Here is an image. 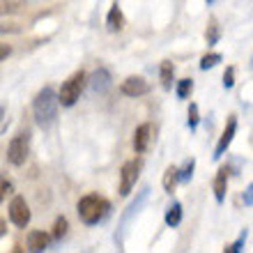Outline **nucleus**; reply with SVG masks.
I'll use <instances>...</instances> for the list:
<instances>
[{
    "instance_id": "12",
    "label": "nucleus",
    "mask_w": 253,
    "mask_h": 253,
    "mask_svg": "<svg viewBox=\"0 0 253 253\" xmlns=\"http://www.w3.org/2000/svg\"><path fill=\"white\" fill-rule=\"evenodd\" d=\"M228 175H230V166H221L216 177L212 182V191H214V198L216 203H223L226 200V191H228Z\"/></svg>"
},
{
    "instance_id": "13",
    "label": "nucleus",
    "mask_w": 253,
    "mask_h": 253,
    "mask_svg": "<svg viewBox=\"0 0 253 253\" xmlns=\"http://www.w3.org/2000/svg\"><path fill=\"white\" fill-rule=\"evenodd\" d=\"M106 28L111 30V33H120L122 28H125V14H122V7L118 5V2H113L111 9H108Z\"/></svg>"
},
{
    "instance_id": "25",
    "label": "nucleus",
    "mask_w": 253,
    "mask_h": 253,
    "mask_svg": "<svg viewBox=\"0 0 253 253\" xmlns=\"http://www.w3.org/2000/svg\"><path fill=\"white\" fill-rule=\"evenodd\" d=\"M244 244H247V230H242V235L237 237V242H235V244H230V247H226L223 251H226V253H240L242 249H244Z\"/></svg>"
},
{
    "instance_id": "1",
    "label": "nucleus",
    "mask_w": 253,
    "mask_h": 253,
    "mask_svg": "<svg viewBox=\"0 0 253 253\" xmlns=\"http://www.w3.org/2000/svg\"><path fill=\"white\" fill-rule=\"evenodd\" d=\"M58 106H60V92H55L51 85L42 87L33 101L35 122L42 129H48L55 122V118H58Z\"/></svg>"
},
{
    "instance_id": "5",
    "label": "nucleus",
    "mask_w": 253,
    "mask_h": 253,
    "mask_svg": "<svg viewBox=\"0 0 253 253\" xmlns=\"http://www.w3.org/2000/svg\"><path fill=\"white\" fill-rule=\"evenodd\" d=\"M140 170H143V161L140 159L125 161V166H122V170H120V187H118L122 198H126V196L131 193V189L136 187V182H138V177H140Z\"/></svg>"
},
{
    "instance_id": "29",
    "label": "nucleus",
    "mask_w": 253,
    "mask_h": 253,
    "mask_svg": "<svg viewBox=\"0 0 253 253\" xmlns=\"http://www.w3.org/2000/svg\"><path fill=\"white\" fill-rule=\"evenodd\" d=\"M12 53V46H7V44H2V51H0V58L2 60H7V55Z\"/></svg>"
},
{
    "instance_id": "17",
    "label": "nucleus",
    "mask_w": 253,
    "mask_h": 253,
    "mask_svg": "<svg viewBox=\"0 0 253 253\" xmlns=\"http://www.w3.org/2000/svg\"><path fill=\"white\" fill-rule=\"evenodd\" d=\"M219 37H221L219 21H216V16H210V21H207V30H205V42L210 44V46H214V44L219 42Z\"/></svg>"
},
{
    "instance_id": "28",
    "label": "nucleus",
    "mask_w": 253,
    "mask_h": 253,
    "mask_svg": "<svg viewBox=\"0 0 253 253\" xmlns=\"http://www.w3.org/2000/svg\"><path fill=\"white\" fill-rule=\"evenodd\" d=\"M2 193H0V196H2V198H5V196H9V193H14V184L9 180H2Z\"/></svg>"
},
{
    "instance_id": "30",
    "label": "nucleus",
    "mask_w": 253,
    "mask_h": 253,
    "mask_svg": "<svg viewBox=\"0 0 253 253\" xmlns=\"http://www.w3.org/2000/svg\"><path fill=\"white\" fill-rule=\"evenodd\" d=\"M7 30H9V33H14V30H19V28H16V26H12V23H9V26H7V23H5V26H2V33H7Z\"/></svg>"
},
{
    "instance_id": "19",
    "label": "nucleus",
    "mask_w": 253,
    "mask_h": 253,
    "mask_svg": "<svg viewBox=\"0 0 253 253\" xmlns=\"http://www.w3.org/2000/svg\"><path fill=\"white\" fill-rule=\"evenodd\" d=\"M191 90H193V79H182V81H177V85H175L177 99H189Z\"/></svg>"
},
{
    "instance_id": "3",
    "label": "nucleus",
    "mask_w": 253,
    "mask_h": 253,
    "mask_svg": "<svg viewBox=\"0 0 253 253\" xmlns=\"http://www.w3.org/2000/svg\"><path fill=\"white\" fill-rule=\"evenodd\" d=\"M85 83H87V74L83 72V69L74 72L72 76L62 83V87H60V106L72 108L74 104L81 99V92H83Z\"/></svg>"
},
{
    "instance_id": "11",
    "label": "nucleus",
    "mask_w": 253,
    "mask_h": 253,
    "mask_svg": "<svg viewBox=\"0 0 253 253\" xmlns=\"http://www.w3.org/2000/svg\"><path fill=\"white\" fill-rule=\"evenodd\" d=\"M152 136H154L152 122H143L140 126H136V131H133V150H136V154L147 152V147L152 143Z\"/></svg>"
},
{
    "instance_id": "20",
    "label": "nucleus",
    "mask_w": 253,
    "mask_h": 253,
    "mask_svg": "<svg viewBox=\"0 0 253 253\" xmlns=\"http://www.w3.org/2000/svg\"><path fill=\"white\" fill-rule=\"evenodd\" d=\"M221 60H223V55H221V53H205L203 58H200V69H203V72H207V69H212V67L219 65Z\"/></svg>"
},
{
    "instance_id": "31",
    "label": "nucleus",
    "mask_w": 253,
    "mask_h": 253,
    "mask_svg": "<svg viewBox=\"0 0 253 253\" xmlns=\"http://www.w3.org/2000/svg\"><path fill=\"white\" fill-rule=\"evenodd\" d=\"M7 228H5V219H0V237H5Z\"/></svg>"
},
{
    "instance_id": "15",
    "label": "nucleus",
    "mask_w": 253,
    "mask_h": 253,
    "mask_svg": "<svg viewBox=\"0 0 253 253\" xmlns=\"http://www.w3.org/2000/svg\"><path fill=\"white\" fill-rule=\"evenodd\" d=\"M180 182H182L180 168H177V166H168L166 173H164V177H161V187H164V191H166V193H173L175 187H177Z\"/></svg>"
},
{
    "instance_id": "14",
    "label": "nucleus",
    "mask_w": 253,
    "mask_h": 253,
    "mask_svg": "<svg viewBox=\"0 0 253 253\" xmlns=\"http://www.w3.org/2000/svg\"><path fill=\"white\" fill-rule=\"evenodd\" d=\"M51 244V235H46L44 230H33L28 235V249L30 251H46Z\"/></svg>"
},
{
    "instance_id": "6",
    "label": "nucleus",
    "mask_w": 253,
    "mask_h": 253,
    "mask_svg": "<svg viewBox=\"0 0 253 253\" xmlns=\"http://www.w3.org/2000/svg\"><path fill=\"white\" fill-rule=\"evenodd\" d=\"M7 210H9V221H12L16 228H26L28 223H30V216H33V214H30V207H28L23 196H14Z\"/></svg>"
},
{
    "instance_id": "27",
    "label": "nucleus",
    "mask_w": 253,
    "mask_h": 253,
    "mask_svg": "<svg viewBox=\"0 0 253 253\" xmlns=\"http://www.w3.org/2000/svg\"><path fill=\"white\" fill-rule=\"evenodd\" d=\"M244 205H249V207L253 205V182L247 187V191H244Z\"/></svg>"
},
{
    "instance_id": "22",
    "label": "nucleus",
    "mask_w": 253,
    "mask_h": 253,
    "mask_svg": "<svg viewBox=\"0 0 253 253\" xmlns=\"http://www.w3.org/2000/svg\"><path fill=\"white\" fill-rule=\"evenodd\" d=\"M67 230H69V223H67L65 216H58L53 223V240H62L67 235Z\"/></svg>"
},
{
    "instance_id": "7",
    "label": "nucleus",
    "mask_w": 253,
    "mask_h": 253,
    "mask_svg": "<svg viewBox=\"0 0 253 253\" xmlns=\"http://www.w3.org/2000/svg\"><path fill=\"white\" fill-rule=\"evenodd\" d=\"M147 193H150V187H145V189H140V193H138V198L133 200L131 205L126 207V212L122 214V221H120V228H118V233H115V244H118V249H122V233H125V228H126V223L131 221V216L133 214H138V210L143 207V203L147 200Z\"/></svg>"
},
{
    "instance_id": "24",
    "label": "nucleus",
    "mask_w": 253,
    "mask_h": 253,
    "mask_svg": "<svg viewBox=\"0 0 253 253\" xmlns=\"http://www.w3.org/2000/svg\"><path fill=\"white\" fill-rule=\"evenodd\" d=\"M193 168H196V159H187L184 161V166L180 168V177L182 182H189L193 177Z\"/></svg>"
},
{
    "instance_id": "23",
    "label": "nucleus",
    "mask_w": 253,
    "mask_h": 253,
    "mask_svg": "<svg viewBox=\"0 0 253 253\" xmlns=\"http://www.w3.org/2000/svg\"><path fill=\"white\" fill-rule=\"evenodd\" d=\"M198 122H200L198 104H191V106H189V120H187L189 129H191V131H196V129H198Z\"/></svg>"
},
{
    "instance_id": "9",
    "label": "nucleus",
    "mask_w": 253,
    "mask_h": 253,
    "mask_svg": "<svg viewBox=\"0 0 253 253\" xmlns=\"http://www.w3.org/2000/svg\"><path fill=\"white\" fill-rule=\"evenodd\" d=\"M87 83H90L94 94H106L108 90L113 87V76H111V72H108L106 67H99V69L92 72V76L87 79Z\"/></svg>"
},
{
    "instance_id": "18",
    "label": "nucleus",
    "mask_w": 253,
    "mask_h": 253,
    "mask_svg": "<svg viewBox=\"0 0 253 253\" xmlns=\"http://www.w3.org/2000/svg\"><path fill=\"white\" fill-rule=\"evenodd\" d=\"M180 221H182V203L173 200V205L166 210V226L175 228V226H180Z\"/></svg>"
},
{
    "instance_id": "21",
    "label": "nucleus",
    "mask_w": 253,
    "mask_h": 253,
    "mask_svg": "<svg viewBox=\"0 0 253 253\" xmlns=\"http://www.w3.org/2000/svg\"><path fill=\"white\" fill-rule=\"evenodd\" d=\"M2 14H16L26 7V0H2Z\"/></svg>"
},
{
    "instance_id": "26",
    "label": "nucleus",
    "mask_w": 253,
    "mask_h": 253,
    "mask_svg": "<svg viewBox=\"0 0 253 253\" xmlns=\"http://www.w3.org/2000/svg\"><path fill=\"white\" fill-rule=\"evenodd\" d=\"M235 85V67H228L226 72H223V87L230 90Z\"/></svg>"
},
{
    "instance_id": "32",
    "label": "nucleus",
    "mask_w": 253,
    "mask_h": 253,
    "mask_svg": "<svg viewBox=\"0 0 253 253\" xmlns=\"http://www.w3.org/2000/svg\"><path fill=\"white\" fill-rule=\"evenodd\" d=\"M205 2H207V5H212V2H214V0H205Z\"/></svg>"
},
{
    "instance_id": "33",
    "label": "nucleus",
    "mask_w": 253,
    "mask_h": 253,
    "mask_svg": "<svg viewBox=\"0 0 253 253\" xmlns=\"http://www.w3.org/2000/svg\"><path fill=\"white\" fill-rule=\"evenodd\" d=\"M251 69H253V58H251Z\"/></svg>"
},
{
    "instance_id": "2",
    "label": "nucleus",
    "mask_w": 253,
    "mask_h": 253,
    "mask_svg": "<svg viewBox=\"0 0 253 253\" xmlns=\"http://www.w3.org/2000/svg\"><path fill=\"white\" fill-rule=\"evenodd\" d=\"M76 210H79V216L85 226H94V223H99L101 219L108 216L111 203H108L106 198H101L99 193H87V196H83V198L79 200Z\"/></svg>"
},
{
    "instance_id": "10",
    "label": "nucleus",
    "mask_w": 253,
    "mask_h": 253,
    "mask_svg": "<svg viewBox=\"0 0 253 253\" xmlns=\"http://www.w3.org/2000/svg\"><path fill=\"white\" fill-rule=\"evenodd\" d=\"M120 92L126 97H143L150 92V83L143 76H126L120 83Z\"/></svg>"
},
{
    "instance_id": "16",
    "label": "nucleus",
    "mask_w": 253,
    "mask_h": 253,
    "mask_svg": "<svg viewBox=\"0 0 253 253\" xmlns=\"http://www.w3.org/2000/svg\"><path fill=\"white\" fill-rule=\"evenodd\" d=\"M159 79L164 90H173V81H175V67L170 60H164L159 67Z\"/></svg>"
},
{
    "instance_id": "4",
    "label": "nucleus",
    "mask_w": 253,
    "mask_h": 253,
    "mask_svg": "<svg viewBox=\"0 0 253 253\" xmlns=\"http://www.w3.org/2000/svg\"><path fill=\"white\" fill-rule=\"evenodd\" d=\"M30 154V131H19L7 145V161L12 166H23Z\"/></svg>"
},
{
    "instance_id": "8",
    "label": "nucleus",
    "mask_w": 253,
    "mask_h": 253,
    "mask_svg": "<svg viewBox=\"0 0 253 253\" xmlns=\"http://www.w3.org/2000/svg\"><path fill=\"white\" fill-rule=\"evenodd\" d=\"M235 133H237V118L230 115L228 122H226V126H223V133H221L219 143H216V147H214V154H212L214 159H221V157L228 152V147H230V143H233Z\"/></svg>"
}]
</instances>
